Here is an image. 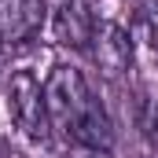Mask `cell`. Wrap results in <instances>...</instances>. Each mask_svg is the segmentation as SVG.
<instances>
[{"label": "cell", "mask_w": 158, "mask_h": 158, "mask_svg": "<svg viewBox=\"0 0 158 158\" xmlns=\"http://www.w3.org/2000/svg\"><path fill=\"white\" fill-rule=\"evenodd\" d=\"M4 63H7V44L0 40V70H4Z\"/></svg>", "instance_id": "52a82bcc"}, {"label": "cell", "mask_w": 158, "mask_h": 158, "mask_svg": "<svg viewBox=\"0 0 158 158\" xmlns=\"http://www.w3.org/2000/svg\"><path fill=\"white\" fill-rule=\"evenodd\" d=\"M88 52H92L96 66H99L107 77H121V74H129V66H132V37L121 30L118 22H99L96 37L88 44Z\"/></svg>", "instance_id": "5b68a950"}, {"label": "cell", "mask_w": 158, "mask_h": 158, "mask_svg": "<svg viewBox=\"0 0 158 158\" xmlns=\"http://www.w3.org/2000/svg\"><path fill=\"white\" fill-rule=\"evenodd\" d=\"M140 125H143V136L158 143V103H147V107H143V118H140Z\"/></svg>", "instance_id": "8992f818"}, {"label": "cell", "mask_w": 158, "mask_h": 158, "mask_svg": "<svg viewBox=\"0 0 158 158\" xmlns=\"http://www.w3.org/2000/svg\"><path fill=\"white\" fill-rule=\"evenodd\" d=\"M44 107H48V125L81 151H110L114 143V125L107 107L96 99L88 88V77L77 66H52L44 77Z\"/></svg>", "instance_id": "6da1fadb"}, {"label": "cell", "mask_w": 158, "mask_h": 158, "mask_svg": "<svg viewBox=\"0 0 158 158\" xmlns=\"http://www.w3.org/2000/svg\"><path fill=\"white\" fill-rule=\"evenodd\" d=\"M48 19V0H0V40L7 48L26 44Z\"/></svg>", "instance_id": "277c9868"}, {"label": "cell", "mask_w": 158, "mask_h": 158, "mask_svg": "<svg viewBox=\"0 0 158 158\" xmlns=\"http://www.w3.org/2000/svg\"><path fill=\"white\" fill-rule=\"evenodd\" d=\"M96 30H99V15L92 0H63L52 11V33L66 48H88Z\"/></svg>", "instance_id": "3957f363"}, {"label": "cell", "mask_w": 158, "mask_h": 158, "mask_svg": "<svg viewBox=\"0 0 158 158\" xmlns=\"http://www.w3.org/2000/svg\"><path fill=\"white\" fill-rule=\"evenodd\" d=\"M7 114L15 121V129L30 140L48 136V107H44V85L30 70H15L7 81Z\"/></svg>", "instance_id": "7a4b0ae2"}]
</instances>
